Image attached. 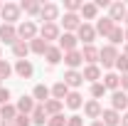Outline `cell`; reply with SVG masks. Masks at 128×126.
I'll return each instance as SVG.
<instances>
[{
	"mask_svg": "<svg viewBox=\"0 0 128 126\" xmlns=\"http://www.w3.org/2000/svg\"><path fill=\"white\" fill-rule=\"evenodd\" d=\"M116 59H118V49L113 47V45H104V47L98 49V62L104 64L106 69L116 67Z\"/></svg>",
	"mask_w": 128,
	"mask_h": 126,
	"instance_id": "1",
	"label": "cell"
},
{
	"mask_svg": "<svg viewBox=\"0 0 128 126\" xmlns=\"http://www.w3.org/2000/svg\"><path fill=\"white\" fill-rule=\"evenodd\" d=\"M20 5L15 3H5L2 8H0V15H2V22H8V25H15V20H20Z\"/></svg>",
	"mask_w": 128,
	"mask_h": 126,
	"instance_id": "2",
	"label": "cell"
},
{
	"mask_svg": "<svg viewBox=\"0 0 128 126\" xmlns=\"http://www.w3.org/2000/svg\"><path fill=\"white\" fill-rule=\"evenodd\" d=\"M37 37V25L32 20H25L20 27H17V40H25V42H32Z\"/></svg>",
	"mask_w": 128,
	"mask_h": 126,
	"instance_id": "3",
	"label": "cell"
},
{
	"mask_svg": "<svg viewBox=\"0 0 128 126\" xmlns=\"http://www.w3.org/2000/svg\"><path fill=\"white\" fill-rule=\"evenodd\" d=\"M76 37H79V42H84V45H94L96 27H94V25H89V22H81L79 30H76Z\"/></svg>",
	"mask_w": 128,
	"mask_h": 126,
	"instance_id": "4",
	"label": "cell"
},
{
	"mask_svg": "<svg viewBox=\"0 0 128 126\" xmlns=\"http://www.w3.org/2000/svg\"><path fill=\"white\" fill-rule=\"evenodd\" d=\"M76 45H79V37H76L74 32H64V35H59V45H57V47L62 49L64 54H66V52H74Z\"/></svg>",
	"mask_w": 128,
	"mask_h": 126,
	"instance_id": "5",
	"label": "cell"
},
{
	"mask_svg": "<svg viewBox=\"0 0 128 126\" xmlns=\"http://www.w3.org/2000/svg\"><path fill=\"white\" fill-rule=\"evenodd\" d=\"M40 37H42L47 45H49V40H59V25H57V22H42Z\"/></svg>",
	"mask_w": 128,
	"mask_h": 126,
	"instance_id": "6",
	"label": "cell"
},
{
	"mask_svg": "<svg viewBox=\"0 0 128 126\" xmlns=\"http://www.w3.org/2000/svg\"><path fill=\"white\" fill-rule=\"evenodd\" d=\"M12 72H15L20 79H30L32 74H34V67H32L30 59H17L15 67H12Z\"/></svg>",
	"mask_w": 128,
	"mask_h": 126,
	"instance_id": "7",
	"label": "cell"
},
{
	"mask_svg": "<svg viewBox=\"0 0 128 126\" xmlns=\"http://www.w3.org/2000/svg\"><path fill=\"white\" fill-rule=\"evenodd\" d=\"M0 40L8 42V45H15V42H17V27L2 22V25H0Z\"/></svg>",
	"mask_w": 128,
	"mask_h": 126,
	"instance_id": "8",
	"label": "cell"
},
{
	"mask_svg": "<svg viewBox=\"0 0 128 126\" xmlns=\"http://www.w3.org/2000/svg\"><path fill=\"white\" fill-rule=\"evenodd\" d=\"M40 17H42L44 22H54V20L59 17V5H54V3H44L42 10H40Z\"/></svg>",
	"mask_w": 128,
	"mask_h": 126,
	"instance_id": "9",
	"label": "cell"
},
{
	"mask_svg": "<svg viewBox=\"0 0 128 126\" xmlns=\"http://www.w3.org/2000/svg\"><path fill=\"white\" fill-rule=\"evenodd\" d=\"M34 106H37V104H34V99H32V96H20V99H17V104H15V109H17V114H25V116H30L32 111H34Z\"/></svg>",
	"mask_w": 128,
	"mask_h": 126,
	"instance_id": "10",
	"label": "cell"
},
{
	"mask_svg": "<svg viewBox=\"0 0 128 126\" xmlns=\"http://www.w3.org/2000/svg\"><path fill=\"white\" fill-rule=\"evenodd\" d=\"M111 109H116V111H121V109H128V94L126 92H113L111 94Z\"/></svg>",
	"mask_w": 128,
	"mask_h": 126,
	"instance_id": "11",
	"label": "cell"
},
{
	"mask_svg": "<svg viewBox=\"0 0 128 126\" xmlns=\"http://www.w3.org/2000/svg\"><path fill=\"white\" fill-rule=\"evenodd\" d=\"M62 25H64V30H66V32H72V30H79V25H81V17L76 15V13H64V17H62Z\"/></svg>",
	"mask_w": 128,
	"mask_h": 126,
	"instance_id": "12",
	"label": "cell"
},
{
	"mask_svg": "<svg viewBox=\"0 0 128 126\" xmlns=\"http://www.w3.org/2000/svg\"><path fill=\"white\" fill-rule=\"evenodd\" d=\"M126 13H128V8L123 5V3H111V8H108V17H111L113 22L126 20Z\"/></svg>",
	"mask_w": 128,
	"mask_h": 126,
	"instance_id": "13",
	"label": "cell"
},
{
	"mask_svg": "<svg viewBox=\"0 0 128 126\" xmlns=\"http://www.w3.org/2000/svg\"><path fill=\"white\" fill-rule=\"evenodd\" d=\"M101 121H104V126H118L121 124V114L116 109H104L101 111Z\"/></svg>",
	"mask_w": 128,
	"mask_h": 126,
	"instance_id": "14",
	"label": "cell"
},
{
	"mask_svg": "<svg viewBox=\"0 0 128 126\" xmlns=\"http://www.w3.org/2000/svg\"><path fill=\"white\" fill-rule=\"evenodd\" d=\"M30 119H32V124L34 126H44L47 124V111H44V104H37V106H34V111H32L30 114Z\"/></svg>",
	"mask_w": 128,
	"mask_h": 126,
	"instance_id": "15",
	"label": "cell"
},
{
	"mask_svg": "<svg viewBox=\"0 0 128 126\" xmlns=\"http://www.w3.org/2000/svg\"><path fill=\"white\" fill-rule=\"evenodd\" d=\"M116 27V22H113L111 17H101L98 22H96V35H104V37H108Z\"/></svg>",
	"mask_w": 128,
	"mask_h": 126,
	"instance_id": "16",
	"label": "cell"
},
{
	"mask_svg": "<svg viewBox=\"0 0 128 126\" xmlns=\"http://www.w3.org/2000/svg\"><path fill=\"white\" fill-rule=\"evenodd\" d=\"M81 77H84V82H91V84H96V82L101 79V67H98V64H89V67L81 72Z\"/></svg>",
	"mask_w": 128,
	"mask_h": 126,
	"instance_id": "17",
	"label": "cell"
},
{
	"mask_svg": "<svg viewBox=\"0 0 128 126\" xmlns=\"http://www.w3.org/2000/svg\"><path fill=\"white\" fill-rule=\"evenodd\" d=\"M101 104H98V101H96V99H91V101H86V104H84V114H86V116H89V119H96V121H98V119H101Z\"/></svg>",
	"mask_w": 128,
	"mask_h": 126,
	"instance_id": "18",
	"label": "cell"
},
{
	"mask_svg": "<svg viewBox=\"0 0 128 126\" xmlns=\"http://www.w3.org/2000/svg\"><path fill=\"white\" fill-rule=\"evenodd\" d=\"M64 84H66V87H74V89H76V87H81V84H84L81 72H76V69H69V72L64 74Z\"/></svg>",
	"mask_w": 128,
	"mask_h": 126,
	"instance_id": "19",
	"label": "cell"
},
{
	"mask_svg": "<svg viewBox=\"0 0 128 126\" xmlns=\"http://www.w3.org/2000/svg\"><path fill=\"white\" fill-rule=\"evenodd\" d=\"M44 59H47L52 67H54V64H59V62L64 59V52H62L59 47H52V45H49V47H47V52H44Z\"/></svg>",
	"mask_w": 128,
	"mask_h": 126,
	"instance_id": "20",
	"label": "cell"
},
{
	"mask_svg": "<svg viewBox=\"0 0 128 126\" xmlns=\"http://www.w3.org/2000/svg\"><path fill=\"white\" fill-rule=\"evenodd\" d=\"M81 62H84V57H81L79 49H74V52H66V54H64V64H66L69 69H76Z\"/></svg>",
	"mask_w": 128,
	"mask_h": 126,
	"instance_id": "21",
	"label": "cell"
},
{
	"mask_svg": "<svg viewBox=\"0 0 128 126\" xmlns=\"http://www.w3.org/2000/svg\"><path fill=\"white\" fill-rule=\"evenodd\" d=\"M64 104H66L69 109H81V106H84V96H81L79 92H69L66 99H64Z\"/></svg>",
	"mask_w": 128,
	"mask_h": 126,
	"instance_id": "22",
	"label": "cell"
},
{
	"mask_svg": "<svg viewBox=\"0 0 128 126\" xmlns=\"http://www.w3.org/2000/svg\"><path fill=\"white\" fill-rule=\"evenodd\" d=\"M81 57H84V62L96 64V62H98V49H96L94 45H84V49H81Z\"/></svg>",
	"mask_w": 128,
	"mask_h": 126,
	"instance_id": "23",
	"label": "cell"
},
{
	"mask_svg": "<svg viewBox=\"0 0 128 126\" xmlns=\"http://www.w3.org/2000/svg\"><path fill=\"white\" fill-rule=\"evenodd\" d=\"M27 52H30V42H25V40H17L15 45H12V54H15L17 59H25Z\"/></svg>",
	"mask_w": 128,
	"mask_h": 126,
	"instance_id": "24",
	"label": "cell"
},
{
	"mask_svg": "<svg viewBox=\"0 0 128 126\" xmlns=\"http://www.w3.org/2000/svg\"><path fill=\"white\" fill-rule=\"evenodd\" d=\"M106 89H111V92H118V87H121V77L118 74H113V72H108L106 77H104V82H101Z\"/></svg>",
	"mask_w": 128,
	"mask_h": 126,
	"instance_id": "25",
	"label": "cell"
},
{
	"mask_svg": "<svg viewBox=\"0 0 128 126\" xmlns=\"http://www.w3.org/2000/svg\"><path fill=\"white\" fill-rule=\"evenodd\" d=\"M62 106H64V101H59V99H47V101H44V111H47V116L62 114Z\"/></svg>",
	"mask_w": 128,
	"mask_h": 126,
	"instance_id": "26",
	"label": "cell"
},
{
	"mask_svg": "<svg viewBox=\"0 0 128 126\" xmlns=\"http://www.w3.org/2000/svg\"><path fill=\"white\" fill-rule=\"evenodd\" d=\"M20 10H25L27 15H40L42 5H40L37 0H22V3H20Z\"/></svg>",
	"mask_w": 128,
	"mask_h": 126,
	"instance_id": "27",
	"label": "cell"
},
{
	"mask_svg": "<svg viewBox=\"0 0 128 126\" xmlns=\"http://www.w3.org/2000/svg\"><path fill=\"white\" fill-rule=\"evenodd\" d=\"M49 94H52V89H47L44 84H37V87H34V92H32V99H37L40 104H44V101L49 99Z\"/></svg>",
	"mask_w": 128,
	"mask_h": 126,
	"instance_id": "28",
	"label": "cell"
},
{
	"mask_svg": "<svg viewBox=\"0 0 128 126\" xmlns=\"http://www.w3.org/2000/svg\"><path fill=\"white\" fill-rule=\"evenodd\" d=\"M66 94H69V87H66L64 82H57V84L52 87V99H59V101H64V99H66Z\"/></svg>",
	"mask_w": 128,
	"mask_h": 126,
	"instance_id": "29",
	"label": "cell"
},
{
	"mask_svg": "<svg viewBox=\"0 0 128 126\" xmlns=\"http://www.w3.org/2000/svg\"><path fill=\"white\" fill-rule=\"evenodd\" d=\"M47 47H49V45L44 42V40H42V37H34V40L30 42V52H34V54H42V57H44Z\"/></svg>",
	"mask_w": 128,
	"mask_h": 126,
	"instance_id": "30",
	"label": "cell"
},
{
	"mask_svg": "<svg viewBox=\"0 0 128 126\" xmlns=\"http://www.w3.org/2000/svg\"><path fill=\"white\" fill-rule=\"evenodd\" d=\"M15 116H17V109L12 104H2V106H0V119H2V121H12Z\"/></svg>",
	"mask_w": 128,
	"mask_h": 126,
	"instance_id": "31",
	"label": "cell"
},
{
	"mask_svg": "<svg viewBox=\"0 0 128 126\" xmlns=\"http://www.w3.org/2000/svg\"><path fill=\"white\" fill-rule=\"evenodd\" d=\"M96 13H98L96 3H84V5H81V17H86V20H96Z\"/></svg>",
	"mask_w": 128,
	"mask_h": 126,
	"instance_id": "32",
	"label": "cell"
},
{
	"mask_svg": "<svg viewBox=\"0 0 128 126\" xmlns=\"http://www.w3.org/2000/svg\"><path fill=\"white\" fill-rule=\"evenodd\" d=\"M123 40H126V37H123V27H118V25H116V27H113V32L108 35V45H113V47H116V45H121Z\"/></svg>",
	"mask_w": 128,
	"mask_h": 126,
	"instance_id": "33",
	"label": "cell"
},
{
	"mask_svg": "<svg viewBox=\"0 0 128 126\" xmlns=\"http://www.w3.org/2000/svg\"><path fill=\"white\" fill-rule=\"evenodd\" d=\"M47 126H66L64 114H54V116H49V119H47Z\"/></svg>",
	"mask_w": 128,
	"mask_h": 126,
	"instance_id": "34",
	"label": "cell"
},
{
	"mask_svg": "<svg viewBox=\"0 0 128 126\" xmlns=\"http://www.w3.org/2000/svg\"><path fill=\"white\" fill-rule=\"evenodd\" d=\"M12 74V64L5 62V59H0V79H8Z\"/></svg>",
	"mask_w": 128,
	"mask_h": 126,
	"instance_id": "35",
	"label": "cell"
},
{
	"mask_svg": "<svg viewBox=\"0 0 128 126\" xmlns=\"http://www.w3.org/2000/svg\"><path fill=\"white\" fill-rule=\"evenodd\" d=\"M104 94H106V87H104L101 82H96V84H91V96H94V99H101Z\"/></svg>",
	"mask_w": 128,
	"mask_h": 126,
	"instance_id": "36",
	"label": "cell"
},
{
	"mask_svg": "<svg viewBox=\"0 0 128 126\" xmlns=\"http://www.w3.org/2000/svg\"><path fill=\"white\" fill-rule=\"evenodd\" d=\"M116 69H118L121 74H128V57L118 54V59H116Z\"/></svg>",
	"mask_w": 128,
	"mask_h": 126,
	"instance_id": "37",
	"label": "cell"
},
{
	"mask_svg": "<svg viewBox=\"0 0 128 126\" xmlns=\"http://www.w3.org/2000/svg\"><path fill=\"white\" fill-rule=\"evenodd\" d=\"M81 0H66L64 3V8H66V13H76V10H81Z\"/></svg>",
	"mask_w": 128,
	"mask_h": 126,
	"instance_id": "38",
	"label": "cell"
},
{
	"mask_svg": "<svg viewBox=\"0 0 128 126\" xmlns=\"http://www.w3.org/2000/svg\"><path fill=\"white\" fill-rule=\"evenodd\" d=\"M15 124L17 126H32V119H30V116H25V114H17V116H15Z\"/></svg>",
	"mask_w": 128,
	"mask_h": 126,
	"instance_id": "39",
	"label": "cell"
},
{
	"mask_svg": "<svg viewBox=\"0 0 128 126\" xmlns=\"http://www.w3.org/2000/svg\"><path fill=\"white\" fill-rule=\"evenodd\" d=\"M81 124H84V119H81V116H76V114L66 119V126H81Z\"/></svg>",
	"mask_w": 128,
	"mask_h": 126,
	"instance_id": "40",
	"label": "cell"
},
{
	"mask_svg": "<svg viewBox=\"0 0 128 126\" xmlns=\"http://www.w3.org/2000/svg\"><path fill=\"white\" fill-rule=\"evenodd\" d=\"M8 99H10V89L0 87V106H2V104H8Z\"/></svg>",
	"mask_w": 128,
	"mask_h": 126,
	"instance_id": "41",
	"label": "cell"
},
{
	"mask_svg": "<svg viewBox=\"0 0 128 126\" xmlns=\"http://www.w3.org/2000/svg\"><path fill=\"white\" fill-rule=\"evenodd\" d=\"M121 92H128V74H121Z\"/></svg>",
	"mask_w": 128,
	"mask_h": 126,
	"instance_id": "42",
	"label": "cell"
},
{
	"mask_svg": "<svg viewBox=\"0 0 128 126\" xmlns=\"http://www.w3.org/2000/svg\"><path fill=\"white\" fill-rule=\"evenodd\" d=\"M118 126H128V114H123V116H121V124Z\"/></svg>",
	"mask_w": 128,
	"mask_h": 126,
	"instance_id": "43",
	"label": "cell"
},
{
	"mask_svg": "<svg viewBox=\"0 0 128 126\" xmlns=\"http://www.w3.org/2000/svg\"><path fill=\"white\" fill-rule=\"evenodd\" d=\"M0 126H17V124H15V119H12V121H0Z\"/></svg>",
	"mask_w": 128,
	"mask_h": 126,
	"instance_id": "44",
	"label": "cell"
},
{
	"mask_svg": "<svg viewBox=\"0 0 128 126\" xmlns=\"http://www.w3.org/2000/svg\"><path fill=\"white\" fill-rule=\"evenodd\" d=\"M123 57H128V45H126V47H123Z\"/></svg>",
	"mask_w": 128,
	"mask_h": 126,
	"instance_id": "45",
	"label": "cell"
},
{
	"mask_svg": "<svg viewBox=\"0 0 128 126\" xmlns=\"http://www.w3.org/2000/svg\"><path fill=\"white\" fill-rule=\"evenodd\" d=\"M91 126H104V121H94V124H91Z\"/></svg>",
	"mask_w": 128,
	"mask_h": 126,
	"instance_id": "46",
	"label": "cell"
},
{
	"mask_svg": "<svg viewBox=\"0 0 128 126\" xmlns=\"http://www.w3.org/2000/svg\"><path fill=\"white\" fill-rule=\"evenodd\" d=\"M123 37H126V45H128V27H126V32H123Z\"/></svg>",
	"mask_w": 128,
	"mask_h": 126,
	"instance_id": "47",
	"label": "cell"
},
{
	"mask_svg": "<svg viewBox=\"0 0 128 126\" xmlns=\"http://www.w3.org/2000/svg\"><path fill=\"white\" fill-rule=\"evenodd\" d=\"M126 25H128V13H126Z\"/></svg>",
	"mask_w": 128,
	"mask_h": 126,
	"instance_id": "48",
	"label": "cell"
},
{
	"mask_svg": "<svg viewBox=\"0 0 128 126\" xmlns=\"http://www.w3.org/2000/svg\"><path fill=\"white\" fill-rule=\"evenodd\" d=\"M0 54H2V49H0ZM0 59H2V57H0Z\"/></svg>",
	"mask_w": 128,
	"mask_h": 126,
	"instance_id": "49",
	"label": "cell"
},
{
	"mask_svg": "<svg viewBox=\"0 0 128 126\" xmlns=\"http://www.w3.org/2000/svg\"><path fill=\"white\" fill-rule=\"evenodd\" d=\"M0 8H2V5H0Z\"/></svg>",
	"mask_w": 128,
	"mask_h": 126,
	"instance_id": "50",
	"label": "cell"
}]
</instances>
